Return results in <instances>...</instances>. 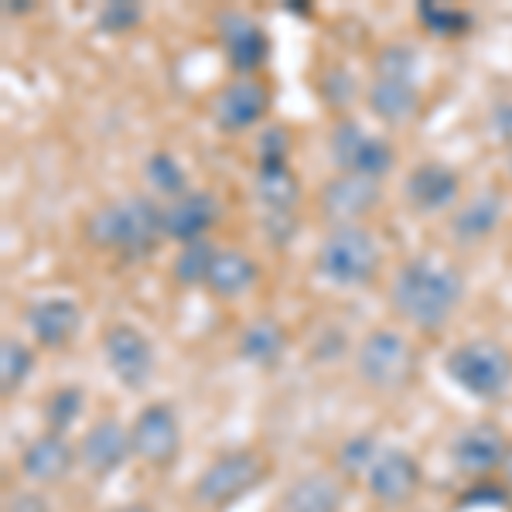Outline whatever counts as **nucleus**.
Instances as JSON below:
<instances>
[{
  "instance_id": "29",
  "label": "nucleus",
  "mask_w": 512,
  "mask_h": 512,
  "mask_svg": "<svg viewBox=\"0 0 512 512\" xmlns=\"http://www.w3.org/2000/svg\"><path fill=\"white\" fill-rule=\"evenodd\" d=\"M379 458V444H376V434H355L349 441L338 448V472L345 478H366L369 468L376 465Z\"/></svg>"
},
{
  "instance_id": "35",
  "label": "nucleus",
  "mask_w": 512,
  "mask_h": 512,
  "mask_svg": "<svg viewBox=\"0 0 512 512\" xmlns=\"http://www.w3.org/2000/svg\"><path fill=\"white\" fill-rule=\"evenodd\" d=\"M256 158H260V164H287V158H291V134L284 127H267L256 140Z\"/></svg>"
},
{
  "instance_id": "5",
  "label": "nucleus",
  "mask_w": 512,
  "mask_h": 512,
  "mask_svg": "<svg viewBox=\"0 0 512 512\" xmlns=\"http://www.w3.org/2000/svg\"><path fill=\"white\" fill-rule=\"evenodd\" d=\"M270 475V461L267 454L253 451V448H236L226 451L195 478L192 485V499L202 509H229L233 502H239L243 495H250L256 485H263Z\"/></svg>"
},
{
  "instance_id": "3",
  "label": "nucleus",
  "mask_w": 512,
  "mask_h": 512,
  "mask_svg": "<svg viewBox=\"0 0 512 512\" xmlns=\"http://www.w3.org/2000/svg\"><path fill=\"white\" fill-rule=\"evenodd\" d=\"M315 267L335 287H362L383 267V250L366 226H332L318 246Z\"/></svg>"
},
{
  "instance_id": "30",
  "label": "nucleus",
  "mask_w": 512,
  "mask_h": 512,
  "mask_svg": "<svg viewBox=\"0 0 512 512\" xmlns=\"http://www.w3.org/2000/svg\"><path fill=\"white\" fill-rule=\"evenodd\" d=\"M82 403H86V396H82L79 386H59L52 396L45 400V420H48V431L55 434H65L72 424L79 420L82 414Z\"/></svg>"
},
{
  "instance_id": "2",
  "label": "nucleus",
  "mask_w": 512,
  "mask_h": 512,
  "mask_svg": "<svg viewBox=\"0 0 512 512\" xmlns=\"http://www.w3.org/2000/svg\"><path fill=\"white\" fill-rule=\"evenodd\" d=\"M86 239L123 260L154 253L164 239V205L147 195H127L99 205L86 222Z\"/></svg>"
},
{
  "instance_id": "32",
  "label": "nucleus",
  "mask_w": 512,
  "mask_h": 512,
  "mask_svg": "<svg viewBox=\"0 0 512 512\" xmlns=\"http://www.w3.org/2000/svg\"><path fill=\"white\" fill-rule=\"evenodd\" d=\"M318 93L325 99L328 106H335V110H349L352 99L359 96V82L349 69H342V65H332V69L321 72L318 79Z\"/></svg>"
},
{
  "instance_id": "31",
  "label": "nucleus",
  "mask_w": 512,
  "mask_h": 512,
  "mask_svg": "<svg viewBox=\"0 0 512 512\" xmlns=\"http://www.w3.org/2000/svg\"><path fill=\"white\" fill-rule=\"evenodd\" d=\"M417 18L437 38L465 35V31L472 28V14L458 11V7H444V4H420L417 7Z\"/></svg>"
},
{
  "instance_id": "22",
  "label": "nucleus",
  "mask_w": 512,
  "mask_h": 512,
  "mask_svg": "<svg viewBox=\"0 0 512 512\" xmlns=\"http://www.w3.org/2000/svg\"><path fill=\"white\" fill-rule=\"evenodd\" d=\"M253 198L263 205L267 216H294L301 202V181L291 171V164H256Z\"/></svg>"
},
{
  "instance_id": "12",
  "label": "nucleus",
  "mask_w": 512,
  "mask_h": 512,
  "mask_svg": "<svg viewBox=\"0 0 512 512\" xmlns=\"http://www.w3.org/2000/svg\"><path fill=\"white\" fill-rule=\"evenodd\" d=\"M366 489L373 495V502L386 509H403L414 502L420 492V465L410 451L403 448H383L376 458V465L366 475Z\"/></svg>"
},
{
  "instance_id": "9",
  "label": "nucleus",
  "mask_w": 512,
  "mask_h": 512,
  "mask_svg": "<svg viewBox=\"0 0 512 512\" xmlns=\"http://www.w3.org/2000/svg\"><path fill=\"white\" fill-rule=\"evenodd\" d=\"M506 451H509V437L502 434V427L492 424V420L468 424L465 431L451 441L454 468L465 478H475V482H489V475H495L506 465Z\"/></svg>"
},
{
  "instance_id": "17",
  "label": "nucleus",
  "mask_w": 512,
  "mask_h": 512,
  "mask_svg": "<svg viewBox=\"0 0 512 512\" xmlns=\"http://www.w3.org/2000/svg\"><path fill=\"white\" fill-rule=\"evenodd\" d=\"M403 195L417 212H444L458 202L461 195V178L451 164L441 161H424L403 181Z\"/></svg>"
},
{
  "instance_id": "27",
  "label": "nucleus",
  "mask_w": 512,
  "mask_h": 512,
  "mask_svg": "<svg viewBox=\"0 0 512 512\" xmlns=\"http://www.w3.org/2000/svg\"><path fill=\"white\" fill-rule=\"evenodd\" d=\"M212 260H216V246L209 239H198V243H188L181 246L178 256H175V280L185 287H195V284H205L209 280V270H212Z\"/></svg>"
},
{
  "instance_id": "10",
  "label": "nucleus",
  "mask_w": 512,
  "mask_h": 512,
  "mask_svg": "<svg viewBox=\"0 0 512 512\" xmlns=\"http://www.w3.org/2000/svg\"><path fill=\"white\" fill-rule=\"evenodd\" d=\"M103 355L110 373L127 390H144L154 376V345L134 325H110L103 335Z\"/></svg>"
},
{
  "instance_id": "4",
  "label": "nucleus",
  "mask_w": 512,
  "mask_h": 512,
  "mask_svg": "<svg viewBox=\"0 0 512 512\" xmlns=\"http://www.w3.org/2000/svg\"><path fill=\"white\" fill-rule=\"evenodd\" d=\"M444 373L472 400L492 403L506 396L512 386V355L492 338H472V342H461L458 349H451Z\"/></svg>"
},
{
  "instance_id": "36",
  "label": "nucleus",
  "mask_w": 512,
  "mask_h": 512,
  "mask_svg": "<svg viewBox=\"0 0 512 512\" xmlns=\"http://www.w3.org/2000/svg\"><path fill=\"white\" fill-rule=\"evenodd\" d=\"M7 512H48V506L41 495L21 492V495H14V502H7Z\"/></svg>"
},
{
  "instance_id": "11",
  "label": "nucleus",
  "mask_w": 512,
  "mask_h": 512,
  "mask_svg": "<svg viewBox=\"0 0 512 512\" xmlns=\"http://www.w3.org/2000/svg\"><path fill=\"white\" fill-rule=\"evenodd\" d=\"M216 31H219L222 55H226L229 69H233L239 79L253 76V72H260L263 65H267L270 38H267V31H263V24L253 21L250 14L222 11L216 21Z\"/></svg>"
},
{
  "instance_id": "38",
  "label": "nucleus",
  "mask_w": 512,
  "mask_h": 512,
  "mask_svg": "<svg viewBox=\"0 0 512 512\" xmlns=\"http://www.w3.org/2000/svg\"><path fill=\"white\" fill-rule=\"evenodd\" d=\"M110 512H154V509H147V506H120V509H110Z\"/></svg>"
},
{
  "instance_id": "16",
  "label": "nucleus",
  "mask_w": 512,
  "mask_h": 512,
  "mask_svg": "<svg viewBox=\"0 0 512 512\" xmlns=\"http://www.w3.org/2000/svg\"><path fill=\"white\" fill-rule=\"evenodd\" d=\"M24 325L41 349H62L76 338L82 325V311L72 297H41L24 311Z\"/></svg>"
},
{
  "instance_id": "6",
  "label": "nucleus",
  "mask_w": 512,
  "mask_h": 512,
  "mask_svg": "<svg viewBox=\"0 0 512 512\" xmlns=\"http://www.w3.org/2000/svg\"><path fill=\"white\" fill-rule=\"evenodd\" d=\"M417 359L410 342L400 332L390 328H376L362 338L359 352H355V373L362 383L376 393H396L414 379Z\"/></svg>"
},
{
  "instance_id": "8",
  "label": "nucleus",
  "mask_w": 512,
  "mask_h": 512,
  "mask_svg": "<svg viewBox=\"0 0 512 512\" xmlns=\"http://www.w3.org/2000/svg\"><path fill=\"white\" fill-rule=\"evenodd\" d=\"M130 441H134V458L164 472V468L175 465V458L181 454L178 414L168 403H151V407L140 410L137 420L130 424Z\"/></svg>"
},
{
  "instance_id": "33",
  "label": "nucleus",
  "mask_w": 512,
  "mask_h": 512,
  "mask_svg": "<svg viewBox=\"0 0 512 512\" xmlns=\"http://www.w3.org/2000/svg\"><path fill=\"white\" fill-rule=\"evenodd\" d=\"M376 76L383 79H414L417 82V52L410 45H383L373 62Z\"/></svg>"
},
{
  "instance_id": "23",
  "label": "nucleus",
  "mask_w": 512,
  "mask_h": 512,
  "mask_svg": "<svg viewBox=\"0 0 512 512\" xmlns=\"http://www.w3.org/2000/svg\"><path fill=\"white\" fill-rule=\"evenodd\" d=\"M256 280H260V267H256V260L250 253L216 250V260H212L205 287L216 297H222V301H236V297H243L246 291H253Z\"/></svg>"
},
{
  "instance_id": "18",
  "label": "nucleus",
  "mask_w": 512,
  "mask_h": 512,
  "mask_svg": "<svg viewBox=\"0 0 512 512\" xmlns=\"http://www.w3.org/2000/svg\"><path fill=\"white\" fill-rule=\"evenodd\" d=\"M219 219V198L212 192H185L164 205V236L178 243H198L205 239Z\"/></svg>"
},
{
  "instance_id": "20",
  "label": "nucleus",
  "mask_w": 512,
  "mask_h": 512,
  "mask_svg": "<svg viewBox=\"0 0 512 512\" xmlns=\"http://www.w3.org/2000/svg\"><path fill=\"white\" fill-rule=\"evenodd\" d=\"M345 489L335 475L308 472L294 478L277 502V512H342Z\"/></svg>"
},
{
  "instance_id": "24",
  "label": "nucleus",
  "mask_w": 512,
  "mask_h": 512,
  "mask_svg": "<svg viewBox=\"0 0 512 512\" xmlns=\"http://www.w3.org/2000/svg\"><path fill=\"white\" fill-rule=\"evenodd\" d=\"M502 216H506V202L499 192H478L475 198H468L451 219V233L461 243H482L499 229Z\"/></svg>"
},
{
  "instance_id": "15",
  "label": "nucleus",
  "mask_w": 512,
  "mask_h": 512,
  "mask_svg": "<svg viewBox=\"0 0 512 512\" xmlns=\"http://www.w3.org/2000/svg\"><path fill=\"white\" fill-rule=\"evenodd\" d=\"M130 454H134L130 427H123L120 420H113V417L96 420L79 441V465L93 478H106V475L120 472Z\"/></svg>"
},
{
  "instance_id": "25",
  "label": "nucleus",
  "mask_w": 512,
  "mask_h": 512,
  "mask_svg": "<svg viewBox=\"0 0 512 512\" xmlns=\"http://www.w3.org/2000/svg\"><path fill=\"white\" fill-rule=\"evenodd\" d=\"M287 345V332L277 318H253L250 325L239 335V355H243L250 366L260 369H274L284 355Z\"/></svg>"
},
{
  "instance_id": "7",
  "label": "nucleus",
  "mask_w": 512,
  "mask_h": 512,
  "mask_svg": "<svg viewBox=\"0 0 512 512\" xmlns=\"http://www.w3.org/2000/svg\"><path fill=\"white\" fill-rule=\"evenodd\" d=\"M328 151H332V161L342 175H362V178H386L396 161L390 140L369 134L362 123L355 120H338L328 134Z\"/></svg>"
},
{
  "instance_id": "26",
  "label": "nucleus",
  "mask_w": 512,
  "mask_h": 512,
  "mask_svg": "<svg viewBox=\"0 0 512 512\" xmlns=\"http://www.w3.org/2000/svg\"><path fill=\"white\" fill-rule=\"evenodd\" d=\"M144 181L151 185V192L164 195L171 202V198H181L185 192H192L188 188V175L185 168H181V161L175 158V154L168 151H158L151 154V158L144 161Z\"/></svg>"
},
{
  "instance_id": "13",
  "label": "nucleus",
  "mask_w": 512,
  "mask_h": 512,
  "mask_svg": "<svg viewBox=\"0 0 512 512\" xmlns=\"http://www.w3.org/2000/svg\"><path fill=\"white\" fill-rule=\"evenodd\" d=\"M379 202H383L379 181L362 175H342V171L335 178H328L318 195L321 216L332 226H359V219H366Z\"/></svg>"
},
{
  "instance_id": "14",
  "label": "nucleus",
  "mask_w": 512,
  "mask_h": 512,
  "mask_svg": "<svg viewBox=\"0 0 512 512\" xmlns=\"http://www.w3.org/2000/svg\"><path fill=\"white\" fill-rule=\"evenodd\" d=\"M270 110V93L260 79L243 76L222 86L216 99H212V123L222 134H243V130L256 127Z\"/></svg>"
},
{
  "instance_id": "1",
  "label": "nucleus",
  "mask_w": 512,
  "mask_h": 512,
  "mask_svg": "<svg viewBox=\"0 0 512 512\" xmlns=\"http://www.w3.org/2000/svg\"><path fill=\"white\" fill-rule=\"evenodd\" d=\"M461 297H465V280L448 263H437L431 256H417L407 260L396 270L390 284V304L400 318L410 325L434 332L458 311Z\"/></svg>"
},
{
  "instance_id": "21",
  "label": "nucleus",
  "mask_w": 512,
  "mask_h": 512,
  "mask_svg": "<svg viewBox=\"0 0 512 512\" xmlns=\"http://www.w3.org/2000/svg\"><path fill=\"white\" fill-rule=\"evenodd\" d=\"M369 110L376 120L390 123V127H403L417 117L420 110V89L414 79H383L376 76L369 82Z\"/></svg>"
},
{
  "instance_id": "37",
  "label": "nucleus",
  "mask_w": 512,
  "mask_h": 512,
  "mask_svg": "<svg viewBox=\"0 0 512 512\" xmlns=\"http://www.w3.org/2000/svg\"><path fill=\"white\" fill-rule=\"evenodd\" d=\"M502 472H506V482L512 485V437H509V451H506V465H502Z\"/></svg>"
},
{
  "instance_id": "28",
  "label": "nucleus",
  "mask_w": 512,
  "mask_h": 512,
  "mask_svg": "<svg viewBox=\"0 0 512 512\" xmlns=\"http://www.w3.org/2000/svg\"><path fill=\"white\" fill-rule=\"evenodd\" d=\"M31 369H35V352L21 338H4L0 342V383H4V393H18Z\"/></svg>"
},
{
  "instance_id": "19",
  "label": "nucleus",
  "mask_w": 512,
  "mask_h": 512,
  "mask_svg": "<svg viewBox=\"0 0 512 512\" xmlns=\"http://www.w3.org/2000/svg\"><path fill=\"white\" fill-rule=\"evenodd\" d=\"M79 461V448L65 441V434L45 431L21 451V475L35 485H55L72 472Z\"/></svg>"
},
{
  "instance_id": "34",
  "label": "nucleus",
  "mask_w": 512,
  "mask_h": 512,
  "mask_svg": "<svg viewBox=\"0 0 512 512\" xmlns=\"http://www.w3.org/2000/svg\"><path fill=\"white\" fill-rule=\"evenodd\" d=\"M144 21V7L130 4V0H113V4H103L96 14V28L103 35H127L137 24Z\"/></svg>"
}]
</instances>
